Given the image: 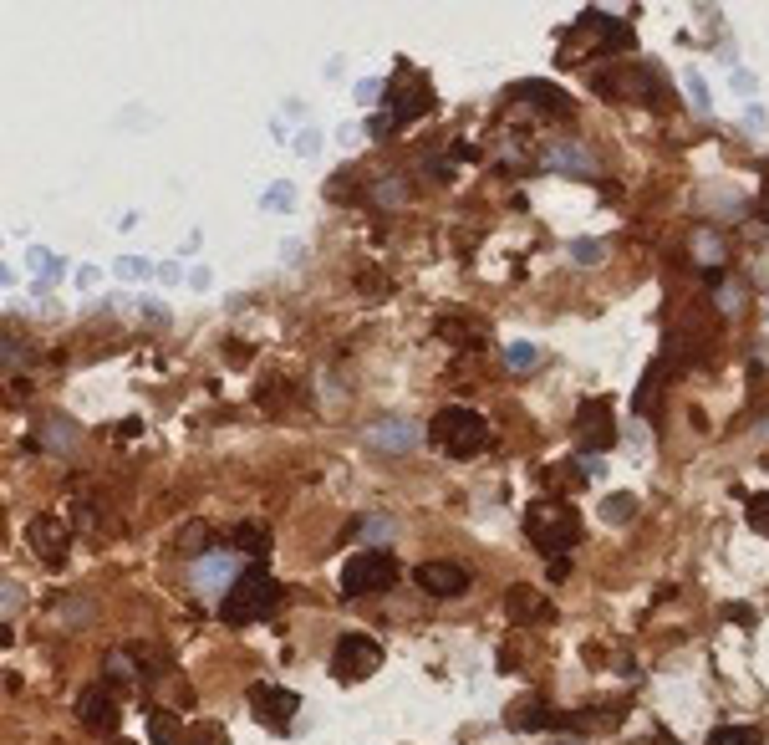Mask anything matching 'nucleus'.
Masks as SVG:
<instances>
[{"label":"nucleus","instance_id":"nucleus-16","mask_svg":"<svg viewBox=\"0 0 769 745\" xmlns=\"http://www.w3.org/2000/svg\"><path fill=\"white\" fill-rule=\"evenodd\" d=\"M509 730H561V715L550 710L546 700H520V704H509V715H505Z\"/></svg>","mask_w":769,"mask_h":745},{"label":"nucleus","instance_id":"nucleus-9","mask_svg":"<svg viewBox=\"0 0 769 745\" xmlns=\"http://www.w3.org/2000/svg\"><path fill=\"white\" fill-rule=\"evenodd\" d=\"M566 36H586L591 51L611 57V51H627V46H632V26H627V21H611L607 11H581V16H576V26H571Z\"/></svg>","mask_w":769,"mask_h":745},{"label":"nucleus","instance_id":"nucleus-27","mask_svg":"<svg viewBox=\"0 0 769 745\" xmlns=\"http://www.w3.org/2000/svg\"><path fill=\"white\" fill-rule=\"evenodd\" d=\"M571 261L596 266V261H607V246H602V240H571Z\"/></svg>","mask_w":769,"mask_h":745},{"label":"nucleus","instance_id":"nucleus-30","mask_svg":"<svg viewBox=\"0 0 769 745\" xmlns=\"http://www.w3.org/2000/svg\"><path fill=\"white\" fill-rule=\"evenodd\" d=\"M688 92H693V98H698V107H709V87L698 82V77H688Z\"/></svg>","mask_w":769,"mask_h":745},{"label":"nucleus","instance_id":"nucleus-15","mask_svg":"<svg viewBox=\"0 0 769 745\" xmlns=\"http://www.w3.org/2000/svg\"><path fill=\"white\" fill-rule=\"evenodd\" d=\"M505 613L515 623H540V618H550V602H546V592H540V587L515 582V587L505 592Z\"/></svg>","mask_w":769,"mask_h":745},{"label":"nucleus","instance_id":"nucleus-29","mask_svg":"<svg viewBox=\"0 0 769 745\" xmlns=\"http://www.w3.org/2000/svg\"><path fill=\"white\" fill-rule=\"evenodd\" d=\"M357 179L352 174H331V184H326V200H357Z\"/></svg>","mask_w":769,"mask_h":745},{"label":"nucleus","instance_id":"nucleus-2","mask_svg":"<svg viewBox=\"0 0 769 745\" xmlns=\"http://www.w3.org/2000/svg\"><path fill=\"white\" fill-rule=\"evenodd\" d=\"M428 444L454 455V459H474L494 444V429H489L485 414H474L464 404H448V409H439V414L428 419Z\"/></svg>","mask_w":769,"mask_h":745},{"label":"nucleus","instance_id":"nucleus-13","mask_svg":"<svg viewBox=\"0 0 769 745\" xmlns=\"http://www.w3.org/2000/svg\"><path fill=\"white\" fill-rule=\"evenodd\" d=\"M509 98H515V103H525L530 113H540V118H561V123H566V118H576V103H571L555 82H535V77H530V82H515V87H509Z\"/></svg>","mask_w":769,"mask_h":745},{"label":"nucleus","instance_id":"nucleus-12","mask_svg":"<svg viewBox=\"0 0 769 745\" xmlns=\"http://www.w3.org/2000/svg\"><path fill=\"white\" fill-rule=\"evenodd\" d=\"M413 582H418V592H428V598H464L469 592V567H459V561H418L413 567Z\"/></svg>","mask_w":769,"mask_h":745},{"label":"nucleus","instance_id":"nucleus-25","mask_svg":"<svg viewBox=\"0 0 769 745\" xmlns=\"http://www.w3.org/2000/svg\"><path fill=\"white\" fill-rule=\"evenodd\" d=\"M204 546H209V526H204V521L183 526V537H179V552H183V557H199Z\"/></svg>","mask_w":769,"mask_h":745},{"label":"nucleus","instance_id":"nucleus-6","mask_svg":"<svg viewBox=\"0 0 769 745\" xmlns=\"http://www.w3.org/2000/svg\"><path fill=\"white\" fill-rule=\"evenodd\" d=\"M383 669V643L372 633H342L331 648V679L337 684H362Z\"/></svg>","mask_w":769,"mask_h":745},{"label":"nucleus","instance_id":"nucleus-21","mask_svg":"<svg viewBox=\"0 0 769 745\" xmlns=\"http://www.w3.org/2000/svg\"><path fill=\"white\" fill-rule=\"evenodd\" d=\"M602 521H611V526L637 521V496H607V500H602Z\"/></svg>","mask_w":769,"mask_h":745},{"label":"nucleus","instance_id":"nucleus-11","mask_svg":"<svg viewBox=\"0 0 769 745\" xmlns=\"http://www.w3.org/2000/svg\"><path fill=\"white\" fill-rule=\"evenodd\" d=\"M250 710L270 730H291V715H301V694H291L281 684H250Z\"/></svg>","mask_w":769,"mask_h":745},{"label":"nucleus","instance_id":"nucleus-22","mask_svg":"<svg viewBox=\"0 0 769 745\" xmlns=\"http://www.w3.org/2000/svg\"><path fill=\"white\" fill-rule=\"evenodd\" d=\"M148 735H153V745L179 741L183 730H179V720H174V710H153V715H148Z\"/></svg>","mask_w":769,"mask_h":745},{"label":"nucleus","instance_id":"nucleus-20","mask_svg":"<svg viewBox=\"0 0 769 745\" xmlns=\"http://www.w3.org/2000/svg\"><path fill=\"white\" fill-rule=\"evenodd\" d=\"M439 332L454 337L459 348H464V342H469V348H485V327H479V322H454V317H448V322H439Z\"/></svg>","mask_w":769,"mask_h":745},{"label":"nucleus","instance_id":"nucleus-18","mask_svg":"<svg viewBox=\"0 0 769 745\" xmlns=\"http://www.w3.org/2000/svg\"><path fill=\"white\" fill-rule=\"evenodd\" d=\"M372 439H377V450H398V455H403V450L418 444V429H413L408 419H383V424L372 429Z\"/></svg>","mask_w":769,"mask_h":745},{"label":"nucleus","instance_id":"nucleus-26","mask_svg":"<svg viewBox=\"0 0 769 745\" xmlns=\"http://www.w3.org/2000/svg\"><path fill=\"white\" fill-rule=\"evenodd\" d=\"M744 516H750V526L759 531V537H769V490L750 496V506H744Z\"/></svg>","mask_w":769,"mask_h":745},{"label":"nucleus","instance_id":"nucleus-24","mask_svg":"<svg viewBox=\"0 0 769 745\" xmlns=\"http://www.w3.org/2000/svg\"><path fill=\"white\" fill-rule=\"evenodd\" d=\"M505 363L515 372H530L535 363H540V348H535V342H509V348H505Z\"/></svg>","mask_w":769,"mask_h":745},{"label":"nucleus","instance_id":"nucleus-19","mask_svg":"<svg viewBox=\"0 0 769 745\" xmlns=\"http://www.w3.org/2000/svg\"><path fill=\"white\" fill-rule=\"evenodd\" d=\"M546 169H571V174H591V153L586 148H546Z\"/></svg>","mask_w":769,"mask_h":745},{"label":"nucleus","instance_id":"nucleus-28","mask_svg":"<svg viewBox=\"0 0 769 745\" xmlns=\"http://www.w3.org/2000/svg\"><path fill=\"white\" fill-rule=\"evenodd\" d=\"M183 741H189V745H224V730H220V725H189Z\"/></svg>","mask_w":769,"mask_h":745},{"label":"nucleus","instance_id":"nucleus-8","mask_svg":"<svg viewBox=\"0 0 769 745\" xmlns=\"http://www.w3.org/2000/svg\"><path fill=\"white\" fill-rule=\"evenodd\" d=\"M571 429H576L581 455H607L611 444H617V409H611V398H581Z\"/></svg>","mask_w":769,"mask_h":745},{"label":"nucleus","instance_id":"nucleus-31","mask_svg":"<svg viewBox=\"0 0 769 745\" xmlns=\"http://www.w3.org/2000/svg\"><path fill=\"white\" fill-rule=\"evenodd\" d=\"M729 618H734V623H754V608H744V602H734V608H729Z\"/></svg>","mask_w":769,"mask_h":745},{"label":"nucleus","instance_id":"nucleus-5","mask_svg":"<svg viewBox=\"0 0 769 745\" xmlns=\"http://www.w3.org/2000/svg\"><path fill=\"white\" fill-rule=\"evenodd\" d=\"M398 582V557L383 546H362L342 561V598H367V592H383Z\"/></svg>","mask_w":769,"mask_h":745},{"label":"nucleus","instance_id":"nucleus-10","mask_svg":"<svg viewBox=\"0 0 769 745\" xmlns=\"http://www.w3.org/2000/svg\"><path fill=\"white\" fill-rule=\"evenodd\" d=\"M26 546H31L46 567H61L66 552H72V531H66V521H57L51 511H41V516H31V526H26Z\"/></svg>","mask_w":769,"mask_h":745},{"label":"nucleus","instance_id":"nucleus-23","mask_svg":"<svg viewBox=\"0 0 769 745\" xmlns=\"http://www.w3.org/2000/svg\"><path fill=\"white\" fill-rule=\"evenodd\" d=\"M709 745H765V741H759V730H750V725H719L709 735Z\"/></svg>","mask_w":769,"mask_h":745},{"label":"nucleus","instance_id":"nucleus-7","mask_svg":"<svg viewBox=\"0 0 769 745\" xmlns=\"http://www.w3.org/2000/svg\"><path fill=\"white\" fill-rule=\"evenodd\" d=\"M428 107H433V92H428V82L418 77V72H413V67H398V77H392V87H387V107H383L387 128L398 133V128L418 123Z\"/></svg>","mask_w":769,"mask_h":745},{"label":"nucleus","instance_id":"nucleus-4","mask_svg":"<svg viewBox=\"0 0 769 745\" xmlns=\"http://www.w3.org/2000/svg\"><path fill=\"white\" fill-rule=\"evenodd\" d=\"M525 537L540 557L555 561L581 541V516L571 511L566 500H535V506L525 511Z\"/></svg>","mask_w":769,"mask_h":745},{"label":"nucleus","instance_id":"nucleus-3","mask_svg":"<svg viewBox=\"0 0 769 745\" xmlns=\"http://www.w3.org/2000/svg\"><path fill=\"white\" fill-rule=\"evenodd\" d=\"M276 608H281V582L255 561V567H245L240 577L229 582V592L220 598V618L224 623H260L265 613H276Z\"/></svg>","mask_w":769,"mask_h":745},{"label":"nucleus","instance_id":"nucleus-14","mask_svg":"<svg viewBox=\"0 0 769 745\" xmlns=\"http://www.w3.org/2000/svg\"><path fill=\"white\" fill-rule=\"evenodd\" d=\"M77 720L82 730H92V735H113L118 730V700H113V689L107 684H92V689H82V700H77Z\"/></svg>","mask_w":769,"mask_h":745},{"label":"nucleus","instance_id":"nucleus-17","mask_svg":"<svg viewBox=\"0 0 769 745\" xmlns=\"http://www.w3.org/2000/svg\"><path fill=\"white\" fill-rule=\"evenodd\" d=\"M229 541H235V552L240 557H260L270 552V526H260V521H240L235 531H229Z\"/></svg>","mask_w":769,"mask_h":745},{"label":"nucleus","instance_id":"nucleus-1","mask_svg":"<svg viewBox=\"0 0 769 745\" xmlns=\"http://www.w3.org/2000/svg\"><path fill=\"white\" fill-rule=\"evenodd\" d=\"M591 92L607 103H642V107H672V87L652 62H617L591 72Z\"/></svg>","mask_w":769,"mask_h":745}]
</instances>
